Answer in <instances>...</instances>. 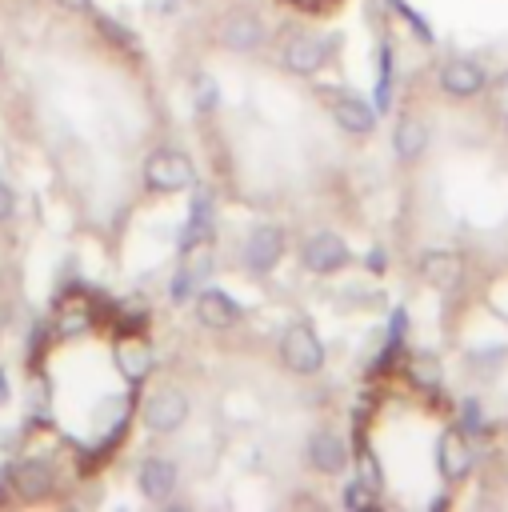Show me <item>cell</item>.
Masks as SVG:
<instances>
[{
    "label": "cell",
    "instance_id": "cell-1",
    "mask_svg": "<svg viewBox=\"0 0 508 512\" xmlns=\"http://www.w3.org/2000/svg\"><path fill=\"white\" fill-rule=\"evenodd\" d=\"M144 184L152 192H180V188H192L196 184V168L184 152L176 148H156L148 152L144 160Z\"/></svg>",
    "mask_w": 508,
    "mask_h": 512
},
{
    "label": "cell",
    "instance_id": "cell-2",
    "mask_svg": "<svg viewBox=\"0 0 508 512\" xmlns=\"http://www.w3.org/2000/svg\"><path fill=\"white\" fill-rule=\"evenodd\" d=\"M280 360H284L292 372H300V376H312V372L324 368V344H320V336L312 332V324L296 320V324H288V328L280 332Z\"/></svg>",
    "mask_w": 508,
    "mask_h": 512
},
{
    "label": "cell",
    "instance_id": "cell-3",
    "mask_svg": "<svg viewBox=\"0 0 508 512\" xmlns=\"http://www.w3.org/2000/svg\"><path fill=\"white\" fill-rule=\"evenodd\" d=\"M240 256H244V268H248V272H256V276L272 272V268L280 264V256H284V232H280L276 224H256V228L244 236Z\"/></svg>",
    "mask_w": 508,
    "mask_h": 512
},
{
    "label": "cell",
    "instance_id": "cell-4",
    "mask_svg": "<svg viewBox=\"0 0 508 512\" xmlns=\"http://www.w3.org/2000/svg\"><path fill=\"white\" fill-rule=\"evenodd\" d=\"M348 260H352V252H348V244H344L336 232H312V236L304 240V248H300V264H304L308 272H316V276L340 272Z\"/></svg>",
    "mask_w": 508,
    "mask_h": 512
},
{
    "label": "cell",
    "instance_id": "cell-5",
    "mask_svg": "<svg viewBox=\"0 0 508 512\" xmlns=\"http://www.w3.org/2000/svg\"><path fill=\"white\" fill-rule=\"evenodd\" d=\"M140 416L152 432H176L188 420V396L176 388H156V392H148Z\"/></svg>",
    "mask_w": 508,
    "mask_h": 512
},
{
    "label": "cell",
    "instance_id": "cell-6",
    "mask_svg": "<svg viewBox=\"0 0 508 512\" xmlns=\"http://www.w3.org/2000/svg\"><path fill=\"white\" fill-rule=\"evenodd\" d=\"M436 468L448 484H460L472 472V440L464 428H444L436 440Z\"/></svg>",
    "mask_w": 508,
    "mask_h": 512
},
{
    "label": "cell",
    "instance_id": "cell-7",
    "mask_svg": "<svg viewBox=\"0 0 508 512\" xmlns=\"http://www.w3.org/2000/svg\"><path fill=\"white\" fill-rule=\"evenodd\" d=\"M484 84H488V76H484V68H480L476 60L456 56V60H448V64L440 68V88H444L452 100H472V96L484 92Z\"/></svg>",
    "mask_w": 508,
    "mask_h": 512
},
{
    "label": "cell",
    "instance_id": "cell-8",
    "mask_svg": "<svg viewBox=\"0 0 508 512\" xmlns=\"http://www.w3.org/2000/svg\"><path fill=\"white\" fill-rule=\"evenodd\" d=\"M328 52H332L328 40H316V36H292V40L284 44L280 60H284L288 72H296V76H312V72H320V68L328 64Z\"/></svg>",
    "mask_w": 508,
    "mask_h": 512
},
{
    "label": "cell",
    "instance_id": "cell-9",
    "mask_svg": "<svg viewBox=\"0 0 508 512\" xmlns=\"http://www.w3.org/2000/svg\"><path fill=\"white\" fill-rule=\"evenodd\" d=\"M136 488H140L144 500L164 504V500L176 492V464L164 460V456H148V460L140 464V472H136Z\"/></svg>",
    "mask_w": 508,
    "mask_h": 512
},
{
    "label": "cell",
    "instance_id": "cell-10",
    "mask_svg": "<svg viewBox=\"0 0 508 512\" xmlns=\"http://www.w3.org/2000/svg\"><path fill=\"white\" fill-rule=\"evenodd\" d=\"M264 40V20L256 12H228L220 20V44L232 52H252Z\"/></svg>",
    "mask_w": 508,
    "mask_h": 512
},
{
    "label": "cell",
    "instance_id": "cell-11",
    "mask_svg": "<svg viewBox=\"0 0 508 512\" xmlns=\"http://www.w3.org/2000/svg\"><path fill=\"white\" fill-rule=\"evenodd\" d=\"M196 320L204 328H232V324H240V304L224 288H200L196 292Z\"/></svg>",
    "mask_w": 508,
    "mask_h": 512
},
{
    "label": "cell",
    "instance_id": "cell-12",
    "mask_svg": "<svg viewBox=\"0 0 508 512\" xmlns=\"http://www.w3.org/2000/svg\"><path fill=\"white\" fill-rule=\"evenodd\" d=\"M308 460L312 468H320L324 476H340L348 468V444L336 436V432H312L308 436Z\"/></svg>",
    "mask_w": 508,
    "mask_h": 512
},
{
    "label": "cell",
    "instance_id": "cell-13",
    "mask_svg": "<svg viewBox=\"0 0 508 512\" xmlns=\"http://www.w3.org/2000/svg\"><path fill=\"white\" fill-rule=\"evenodd\" d=\"M208 272H212V256L196 244V248H188L184 252V264H180V272L172 276V300H188L192 292H200L204 288V280H208Z\"/></svg>",
    "mask_w": 508,
    "mask_h": 512
},
{
    "label": "cell",
    "instance_id": "cell-14",
    "mask_svg": "<svg viewBox=\"0 0 508 512\" xmlns=\"http://www.w3.org/2000/svg\"><path fill=\"white\" fill-rule=\"evenodd\" d=\"M12 488L24 496V500H44L48 492H52V484H56V476H52V468L44 464V460H20V464H12Z\"/></svg>",
    "mask_w": 508,
    "mask_h": 512
},
{
    "label": "cell",
    "instance_id": "cell-15",
    "mask_svg": "<svg viewBox=\"0 0 508 512\" xmlns=\"http://www.w3.org/2000/svg\"><path fill=\"white\" fill-rule=\"evenodd\" d=\"M332 120H336L344 132H352V136H364V132L376 128V112H372L360 96H352V92L332 96Z\"/></svg>",
    "mask_w": 508,
    "mask_h": 512
},
{
    "label": "cell",
    "instance_id": "cell-16",
    "mask_svg": "<svg viewBox=\"0 0 508 512\" xmlns=\"http://www.w3.org/2000/svg\"><path fill=\"white\" fill-rule=\"evenodd\" d=\"M420 276H424L432 288L452 292V288L460 284V276H464V264H460L456 252H424V260H420Z\"/></svg>",
    "mask_w": 508,
    "mask_h": 512
},
{
    "label": "cell",
    "instance_id": "cell-17",
    "mask_svg": "<svg viewBox=\"0 0 508 512\" xmlns=\"http://www.w3.org/2000/svg\"><path fill=\"white\" fill-rule=\"evenodd\" d=\"M152 364H156V356H152V348L144 340H120L116 344V368H120V376L128 384H140L152 372Z\"/></svg>",
    "mask_w": 508,
    "mask_h": 512
},
{
    "label": "cell",
    "instance_id": "cell-18",
    "mask_svg": "<svg viewBox=\"0 0 508 512\" xmlns=\"http://www.w3.org/2000/svg\"><path fill=\"white\" fill-rule=\"evenodd\" d=\"M208 236H212V196L200 188V192L192 196V212H188V228H184V236H180V248L188 252V248L204 244Z\"/></svg>",
    "mask_w": 508,
    "mask_h": 512
},
{
    "label": "cell",
    "instance_id": "cell-19",
    "mask_svg": "<svg viewBox=\"0 0 508 512\" xmlns=\"http://www.w3.org/2000/svg\"><path fill=\"white\" fill-rule=\"evenodd\" d=\"M392 148H396L400 160H416L428 148V128L416 116H400L396 128H392Z\"/></svg>",
    "mask_w": 508,
    "mask_h": 512
},
{
    "label": "cell",
    "instance_id": "cell-20",
    "mask_svg": "<svg viewBox=\"0 0 508 512\" xmlns=\"http://www.w3.org/2000/svg\"><path fill=\"white\" fill-rule=\"evenodd\" d=\"M216 104H220L216 80H212L208 72H196V76H192V108H196V112H212Z\"/></svg>",
    "mask_w": 508,
    "mask_h": 512
},
{
    "label": "cell",
    "instance_id": "cell-21",
    "mask_svg": "<svg viewBox=\"0 0 508 512\" xmlns=\"http://www.w3.org/2000/svg\"><path fill=\"white\" fill-rule=\"evenodd\" d=\"M408 376H412L420 388H436V384H440V364H436L428 352H416L412 364H408Z\"/></svg>",
    "mask_w": 508,
    "mask_h": 512
},
{
    "label": "cell",
    "instance_id": "cell-22",
    "mask_svg": "<svg viewBox=\"0 0 508 512\" xmlns=\"http://www.w3.org/2000/svg\"><path fill=\"white\" fill-rule=\"evenodd\" d=\"M372 504H376V492L364 480H352L344 488V508H372Z\"/></svg>",
    "mask_w": 508,
    "mask_h": 512
},
{
    "label": "cell",
    "instance_id": "cell-23",
    "mask_svg": "<svg viewBox=\"0 0 508 512\" xmlns=\"http://www.w3.org/2000/svg\"><path fill=\"white\" fill-rule=\"evenodd\" d=\"M360 480L372 488V492H380V484H384V476H380V464H376V456L364 448L360 452Z\"/></svg>",
    "mask_w": 508,
    "mask_h": 512
},
{
    "label": "cell",
    "instance_id": "cell-24",
    "mask_svg": "<svg viewBox=\"0 0 508 512\" xmlns=\"http://www.w3.org/2000/svg\"><path fill=\"white\" fill-rule=\"evenodd\" d=\"M84 328H88V316H84V312L60 316V332H64V336H76V332H84Z\"/></svg>",
    "mask_w": 508,
    "mask_h": 512
},
{
    "label": "cell",
    "instance_id": "cell-25",
    "mask_svg": "<svg viewBox=\"0 0 508 512\" xmlns=\"http://www.w3.org/2000/svg\"><path fill=\"white\" fill-rule=\"evenodd\" d=\"M492 100H496V108L508 116V72L496 76V84H492Z\"/></svg>",
    "mask_w": 508,
    "mask_h": 512
},
{
    "label": "cell",
    "instance_id": "cell-26",
    "mask_svg": "<svg viewBox=\"0 0 508 512\" xmlns=\"http://www.w3.org/2000/svg\"><path fill=\"white\" fill-rule=\"evenodd\" d=\"M12 208H16V192L8 188V180H0V220H8Z\"/></svg>",
    "mask_w": 508,
    "mask_h": 512
},
{
    "label": "cell",
    "instance_id": "cell-27",
    "mask_svg": "<svg viewBox=\"0 0 508 512\" xmlns=\"http://www.w3.org/2000/svg\"><path fill=\"white\" fill-rule=\"evenodd\" d=\"M52 4H60V8H68V12H84L92 0H52Z\"/></svg>",
    "mask_w": 508,
    "mask_h": 512
},
{
    "label": "cell",
    "instance_id": "cell-28",
    "mask_svg": "<svg viewBox=\"0 0 508 512\" xmlns=\"http://www.w3.org/2000/svg\"><path fill=\"white\" fill-rule=\"evenodd\" d=\"M368 264H372V268H376V272H380V268H384V264H388V260H384V252H380V248H372V252H368Z\"/></svg>",
    "mask_w": 508,
    "mask_h": 512
},
{
    "label": "cell",
    "instance_id": "cell-29",
    "mask_svg": "<svg viewBox=\"0 0 508 512\" xmlns=\"http://www.w3.org/2000/svg\"><path fill=\"white\" fill-rule=\"evenodd\" d=\"M8 396H12V388H8V376H4V372H0V408H4V404H8Z\"/></svg>",
    "mask_w": 508,
    "mask_h": 512
},
{
    "label": "cell",
    "instance_id": "cell-30",
    "mask_svg": "<svg viewBox=\"0 0 508 512\" xmlns=\"http://www.w3.org/2000/svg\"><path fill=\"white\" fill-rule=\"evenodd\" d=\"M0 60H4V52H0Z\"/></svg>",
    "mask_w": 508,
    "mask_h": 512
},
{
    "label": "cell",
    "instance_id": "cell-31",
    "mask_svg": "<svg viewBox=\"0 0 508 512\" xmlns=\"http://www.w3.org/2000/svg\"><path fill=\"white\" fill-rule=\"evenodd\" d=\"M504 120H508V116H504Z\"/></svg>",
    "mask_w": 508,
    "mask_h": 512
}]
</instances>
